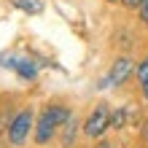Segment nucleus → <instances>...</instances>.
Wrapping results in <instances>:
<instances>
[{"instance_id":"obj_7","label":"nucleus","mask_w":148,"mask_h":148,"mask_svg":"<svg viewBox=\"0 0 148 148\" xmlns=\"http://www.w3.org/2000/svg\"><path fill=\"white\" fill-rule=\"evenodd\" d=\"M14 5L22 8V11H27V14H40L43 11V3H40V0H14Z\"/></svg>"},{"instance_id":"obj_4","label":"nucleus","mask_w":148,"mask_h":148,"mask_svg":"<svg viewBox=\"0 0 148 148\" xmlns=\"http://www.w3.org/2000/svg\"><path fill=\"white\" fill-rule=\"evenodd\" d=\"M135 73V62L129 57H119L116 62H113V67H110V73H108V84H113V86H121L127 81L129 75Z\"/></svg>"},{"instance_id":"obj_2","label":"nucleus","mask_w":148,"mask_h":148,"mask_svg":"<svg viewBox=\"0 0 148 148\" xmlns=\"http://www.w3.org/2000/svg\"><path fill=\"white\" fill-rule=\"evenodd\" d=\"M32 132V108H22L16 116L11 119V124L5 129V137L11 145H22Z\"/></svg>"},{"instance_id":"obj_14","label":"nucleus","mask_w":148,"mask_h":148,"mask_svg":"<svg viewBox=\"0 0 148 148\" xmlns=\"http://www.w3.org/2000/svg\"><path fill=\"white\" fill-rule=\"evenodd\" d=\"M108 3H116V0H108Z\"/></svg>"},{"instance_id":"obj_1","label":"nucleus","mask_w":148,"mask_h":148,"mask_svg":"<svg viewBox=\"0 0 148 148\" xmlns=\"http://www.w3.org/2000/svg\"><path fill=\"white\" fill-rule=\"evenodd\" d=\"M70 116H73V113H70L67 105H46L40 110L38 121H35V143L46 145L51 137L57 135V129L70 121Z\"/></svg>"},{"instance_id":"obj_9","label":"nucleus","mask_w":148,"mask_h":148,"mask_svg":"<svg viewBox=\"0 0 148 148\" xmlns=\"http://www.w3.org/2000/svg\"><path fill=\"white\" fill-rule=\"evenodd\" d=\"M135 75H137V81H140V84H148V57L135 67Z\"/></svg>"},{"instance_id":"obj_5","label":"nucleus","mask_w":148,"mask_h":148,"mask_svg":"<svg viewBox=\"0 0 148 148\" xmlns=\"http://www.w3.org/2000/svg\"><path fill=\"white\" fill-rule=\"evenodd\" d=\"M14 70H16V75H19V78H24V81H32V78L38 75V65L32 62V59L19 57V59H16V67H14Z\"/></svg>"},{"instance_id":"obj_3","label":"nucleus","mask_w":148,"mask_h":148,"mask_svg":"<svg viewBox=\"0 0 148 148\" xmlns=\"http://www.w3.org/2000/svg\"><path fill=\"white\" fill-rule=\"evenodd\" d=\"M108 127H110V108L105 105V102H100V105H94V110L86 116L84 135L92 137V140H97V137H102L108 132Z\"/></svg>"},{"instance_id":"obj_12","label":"nucleus","mask_w":148,"mask_h":148,"mask_svg":"<svg viewBox=\"0 0 148 148\" xmlns=\"http://www.w3.org/2000/svg\"><path fill=\"white\" fill-rule=\"evenodd\" d=\"M143 137L148 140V121H143Z\"/></svg>"},{"instance_id":"obj_10","label":"nucleus","mask_w":148,"mask_h":148,"mask_svg":"<svg viewBox=\"0 0 148 148\" xmlns=\"http://www.w3.org/2000/svg\"><path fill=\"white\" fill-rule=\"evenodd\" d=\"M137 14H140V22L145 24V27H148V0H145V3L140 5V11H137Z\"/></svg>"},{"instance_id":"obj_6","label":"nucleus","mask_w":148,"mask_h":148,"mask_svg":"<svg viewBox=\"0 0 148 148\" xmlns=\"http://www.w3.org/2000/svg\"><path fill=\"white\" fill-rule=\"evenodd\" d=\"M75 135H78V121H75V116H70V121H67V124H65L62 145H67V148H70V145H73V140H75Z\"/></svg>"},{"instance_id":"obj_11","label":"nucleus","mask_w":148,"mask_h":148,"mask_svg":"<svg viewBox=\"0 0 148 148\" xmlns=\"http://www.w3.org/2000/svg\"><path fill=\"white\" fill-rule=\"evenodd\" d=\"M121 3H124L127 8H137V11H140V5L145 3V0H121Z\"/></svg>"},{"instance_id":"obj_8","label":"nucleus","mask_w":148,"mask_h":148,"mask_svg":"<svg viewBox=\"0 0 148 148\" xmlns=\"http://www.w3.org/2000/svg\"><path fill=\"white\" fill-rule=\"evenodd\" d=\"M124 124H127V108L110 110V127H113V129H121Z\"/></svg>"},{"instance_id":"obj_13","label":"nucleus","mask_w":148,"mask_h":148,"mask_svg":"<svg viewBox=\"0 0 148 148\" xmlns=\"http://www.w3.org/2000/svg\"><path fill=\"white\" fill-rule=\"evenodd\" d=\"M143 100H148V84H143Z\"/></svg>"}]
</instances>
